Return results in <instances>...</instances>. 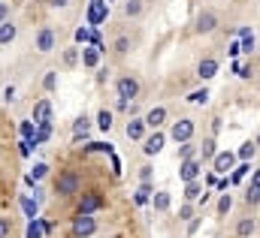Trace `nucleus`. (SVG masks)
<instances>
[{
	"instance_id": "f257e3e1",
	"label": "nucleus",
	"mask_w": 260,
	"mask_h": 238,
	"mask_svg": "<svg viewBox=\"0 0 260 238\" xmlns=\"http://www.w3.org/2000/svg\"><path fill=\"white\" fill-rule=\"evenodd\" d=\"M79 187H82V178H79L76 172H61L58 181H55V193H58L61 199L76 196V193H79Z\"/></svg>"
},
{
	"instance_id": "f03ea898",
	"label": "nucleus",
	"mask_w": 260,
	"mask_h": 238,
	"mask_svg": "<svg viewBox=\"0 0 260 238\" xmlns=\"http://www.w3.org/2000/svg\"><path fill=\"white\" fill-rule=\"evenodd\" d=\"M194 133H197L194 118H179V121H173V127H170V139L179 142V145H182V142H191Z\"/></svg>"
},
{
	"instance_id": "7ed1b4c3",
	"label": "nucleus",
	"mask_w": 260,
	"mask_h": 238,
	"mask_svg": "<svg viewBox=\"0 0 260 238\" xmlns=\"http://www.w3.org/2000/svg\"><path fill=\"white\" fill-rule=\"evenodd\" d=\"M115 97L118 100H136L139 97V78L136 75H118L115 78Z\"/></svg>"
},
{
	"instance_id": "20e7f679",
	"label": "nucleus",
	"mask_w": 260,
	"mask_h": 238,
	"mask_svg": "<svg viewBox=\"0 0 260 238\" xmlns=\"http://www.w3.org/2000/svg\"><path fill=\"white\" fill-rule=\"evenodd\" d=\"M34 49H37V52H43V55L55 52V49H58V33H55L52 27H40V30H37V36H34Z\"/></svg>"
},
{
	"instance_id": "39448f33",
	"label": "nucleus",
	"mask_w": 260,
	"mask_h": 238,
	"mask_svg": "<svg viewBox=\"0 0 260 238\" xmlns=\"http://www.w3.org/2000/svg\"><path fill=\"white\" fill-rule=\"evenodd\" d=\"M100 208H106V199L94 190V193H82V199L76 205V214H97Z\"/></svg>"
},
{
	"instance_id": "423d86ee",
	"label": "nucleus",
	"mask_w": 260,
	"mask_h": 238,
	"mask_svg": "<svg viewBox=\"0 0 260 238\" xmlns=\"http://www.w3.org/2000/svg\"><path fill=\"white\" fill-rule=\"evenodd\" d=\"M218 24H221L218 12H215V9H203V12L197 15V21H194V30L206 36V33H215V30H218Z\"/></svg>"
},
{
	"instance_id": "0eeeda50",
	"label": "nucleus",
	"mask_w": 260,
	"mask_h": 238,
	"mask_svg": "<svg viewBox=\"0 0 260 238\" xmlns=\"http://www.w3.org/2000/svg\"><path fill=\"white\" fill-rule=\"evenodd\" d=\"M94 232H97L94 214H76V217H73V235L76 238H91Z\"/></svg>"
},
{
	"instance_id": "6e6552de",
	"label": "nucleus",
	"mask_w": 260,
	"mask_h": 238,
	"mask_svg": "<svg viewBox=\"0 0 260 238\" xmlns=\"http://www.w3.org/2000/svg\"><path fill=\"white\" fill-rule=\"evenodd\" d=\"M164 145H167V136H164L160 130H151V133H145V139H142V154H145V157H157V154L164 151Z\"/></svg>"
},
{
	"instance_id": "1a4fd4ad",
	"label": "nucleus",
	"mask_w": 260,
	"mask_h": 238,
	"mask_svg": "<svg viewBox=\"0 0 260 238\" xmlns=\"http://www.w3.org/2000/svg\"><path fill=\"white\" fill-rule=\"evenodd\" d=\"M106 15H109L106 0H91V6H88V27H91V30H97V27L106 21Z\"/></svg>"
},
{
	"instance_id": "9d476101",
	"label": "nucleus",
	"mask_w": 260,
	"mask_h": 238,
	"mask_svg": "<svg viewBox=\"0 0 260 238\" xmlns=\"http://www.w3.org/2000/svg\"><path fill=\"white\" fill-rule=\"evenodd\" d=\"M200 175H203V160L200 157H191V160H182L179 163V178H182V184L197 181Z\"/></svg>"
},
{
	"instance_id": "9b49d317",
	"label": "nucleus",
	"mask_w": 260,
	"mask_h": 238,
	"mask_svg": "<svg viewBox=\"0 0 260 238\" xmlns=\"http://www.w3.org/2000/svg\"><path fill=\"white\" fill-rule=\"evenodd\" d=\"M236 154L233 151H218L215 154V160H212V169L218 172V175H227V172H233V166H236Z\"/></svg>"
},
{
	"instance_id": "f8f14e48",
	"label": "nucleus",
	"mask_w": 260,
	"mask_h": 238,
	"mask_svg": "<svg viewBox=\"0 0 260 238\" xmlns=\"http://www.w3.org/2000/svg\"><path fill=\"white\" fill-rule=\"evenodd\" d=\"M218 69H221L218 58H203L200 63H197V78H200V82H209V78L218 75Z\"/></svg>"
},
{
	"instance_id": "ddd939ff",
	"label": "nucleus",
	"mask_w": 260,
	"mask_h": 238,
	"mask_svg": "<svg viewBox=\"0 0 260 238\" xmlns=\"http://www.w3.org/2000/svg\"><path fill=\"white\" fill-rule=\"evenodd\" d=\"M34 124H37V127H40V124H52V100H46V97H43V100H37V103H34Z\"/></svg>"
},
{
	"instance_id": "4468645a",
	"label": "nucleus",
	"mask_w": 260,
	"mask_h": 238,
	"mask_svg": "<svg viewBox=\"0 0 260 238\" xmlns=\"http://www.w3.org/2000/svg\"><path fill=\"white\" fill-rule=\"evenodd\" d=\"M151 208H154L157 214H167V211L173 208V193H170V190H157V193H151Z\"/></svg>"
},
{
	"instance_id": "2eb2a0df",
	"label": "nucleus",
	"mask_w": 260,
	"mask_h": 238,
	"mask_svg": "<svg viewBox=\"0 0 260 238\" xmlns=\"http://www.w3.org/2000/svg\"><path fill=\"white\" fill-rule=\"evenodd\" d=\"M145 127H148V130H160V127H164V124H167V109H164V106H154V109H148V112H145Z\"/></svg>"
},
{
	"instance_id": "dca6fc26",
	"label": "nucleus",
	"mask_w": 260,
	"mask_h": 238,
	"mask_svg": "<svg viewBox=\"0 0 260 238\" xmlns=\"http://www.w3.org/2000/svg\"><path fill=\"white\" fill-rule=\"evenodd\" d=\"M124 133H127L130 142H142V139H145V133H148V127H145V121H142V118H130L127 127H124Z\"/></svg>"
},
{
	"instance_id": "f3484780",
	"label": "nucleus",
	"mask_w": 260,
	"mask_h": 238,
	"mask_svg": "<svg viewBox=\"0 0 260 238\" xmlns=\"http://www.w3.org/2000/svg\"><path fill=\"white\" fill-rule=\"evenodd\" d=\"M215 154H218V142H215V136H209V139H203V145H197V157H200L203 163H212Z\"/></svg>"
},
{
	"instance_id": "a211bd4d",
	"label": "nucleus",
	"mask_w": 260,
	"mask_h": 238,
	"mask_svg": "<svg viewBox=\"0 0 260 238\" xmlns=\"http://www.w3.org/2000/svg\"><path fill=\"white\" fill-rule=\"evenodd\" d=\"M100 58H103V55H100L94 46H82V58H79V63L88 66V69H97V66H100Z\"/></svg>"
},
{
	"instance_id": "6ab92c4d",
	"label": "nucleus",
	"mask_w": 260,
	"mask_h": 238,
	"mask_svg": "<svg viewBox=\"0 0 260 238\" xmlns=\"http://www.w3.org/2000/svg\"><path fill=\"white\" fill-rule=\"evenodd\" d=\"M88 133H91V118H88V115H82V118L73 121V142L88 139Z\"/></svg>"
},
{
	"instance_id": "aec40b11",
	"label": "nucleus",
	"mask_w": 260,
	"mask_h": 238,
	"mask_svg": "<svg viewBox=\"0 0 260 238\" xmlns=\"http://www.w3.org/2000/svg\"><path fill=\"white\" fill-rule=\"evenodd\" d=\"M15 36H18V24L9 18V21H3L0 24V46H12L15 43Z\"/></svg>"
},
{
	"instance_id": "412c9836",
	"label": "nucleus",
	"mask_w": 260,
	"mask_h": 238,
	"mask_svg": "<svg viewBox=\"0 0 260 238\" xmlns=\"http://www.w3.org/2000/svg\"><path fill=\"white\" fill-rule=\"evenodd\" d=\"M18 205H21V211H24V217H27V220H34V217H40V202H37V199H30L27 193H21V199H18Z\"/></svg>"
},
{
	"instance_id": "4be33fe9",
	"label": "nucleus",
	"mask_w": 260,
	"mask_h": 238,
	"mask_svg": "<svg viewBox=\"0 0 260 238\" xmlns=\"http://www.w3.org/2000/svg\"><path fill=\"white\" fill-rule=\"evenodd\" d=\"M254 232H257V220L254 217H242L236 223V238H251Z\"/></svg>"
},
{
	"instance_id": "5701e85b",
	"label": "nucleus",
	"mask_w": 260,
	"mask_h": 238,
	"mask_svg": "<svg viewBox=\"0 0 260 238\" xmlns=\"http://www.w3.org/2000/svg\"><path fill=\"white\" fill-rule=\"evenodd\" d=\"M46 175H49V163H34V172H27L24 181H27V187H37Z\"/></svg>"
},
{
	"instance_id": "b1692460",
	"label": "nucleus",
	"mask_w": 260,
	"mask_h": 238,
	"mask_svg": "<svg viewBox=\"0 0 260 238\" xmlns=\"http://www.w3.org/2000/svg\"><path fill=\"white\" fill-rule=\"evenodd\" d=\"M248 172H251V160H242L239 166H233V172H230V184H242Z\"/></svg>"
},
{
	"instance_id": "393cba45",
	"label": "nucleus",
	"mask_w": 260,
	"mask_h": 238,
	"mask_svg": "<svg viewBox=\"0 0 260 238\" xmlns=\"http://www.w3.org/2000/svg\"><path fill=\"white\" fill-rule=\"evenodd\" d=\"M151 193H154V190H151V181H142L139 190H136V196H133V202H136V205H148V202H151Z\"/></svg>"
},
{
	"instance_id": "a878e982",
	"label": "nucleus",
	"mask_w": 260,
	"mask_h": 238,
	"mask_svg": "<svg viewBox=\"0 0 260 238\" xmlns=\"http://www.w3.org/2000/svg\"><path fill=\"white\" fill-rule=\"evenodd\" d=\"M182 196H185V202H197V199L203 196V184H200V178H197V181H188Z\"/></svg>"
},
{
	"instance_id": "bb28decb",
	"label": "nucleus",
	"mask_w": 260,
	"mask_h": 238,
	"mask_svg": "<svg viewBox=\"0 0 260 238\" xmlns=\"http://www.w3.org/2000/svg\"><path fill=\"white\" fill-rule=\"evenodd\" d=\"M94 124H97V127L103 130V133H109V130H112V124H115V115H112L109 109H100V112H97V121H94Z\"/></svg>"
},
{
	"instance_id": "cd10ccee",
	"label": "nucleus",
	"mask_w": 260,
	"mask_h": 238,
	"mask_svg": "<svg viewBox=\"0 0 260 238\" xmlns=\"http://www.w3.org/2000/svg\"><path fill=\"white\" fill-rule=\"evenodd\" d=\"M27 238H46V226H43V217H34V220H27Z\"/></svg>"
},
{
	"instance_id": "c85d7f7f",
	"label": "nucleus",
	"mask_w": 260,
	"mask_h": 238,
	"mask_svg": "<svg viewBox=\"0 0 260 238\" xmlns=\"http://www.w3.org/2000/svg\"><path fill=\"white\" fill-rule=\"evenodd\" d=\"M188 103H194V106H206V103H209V88L203 85V88L191 91V94H188Z\"/></svg>"
},
{
	"instance_id": "c756f323",
	"label": "nucleus",
	"mask_w": 260,
	"mask_h": 238,
	"mask_svg": "<svg viewBox=\"0 0 260 238\" xmlns=\"http://www.w3.org/2000/svg\"><path fill=\"white\" fill-rule=\"evenodd\" d=\"M142 9H145L142 0H124V15H127V18H139Z\"/></svg>"
},
{
	"instance_id": "7c9ffc66",
	"label": "nucleus",
	"mask_w": 260,
	"mask_h": 238,
	"mask_svg": "<svg viewBox=\"0 0 260 238\" xmlns=\"http://www.w3.org/2000/svg\"><path fill=\"white\" fill-rule=\"evenodd\" d=\"M18 133H21V139L34 142V139H37V124H34V121H21V124H18Z\"/></svg>"
},
{
	"instance_id": "2f4dec72",
	"label": "nucleus",
	"mask_w": 260,
	"mask_h": 238,
	"mask_svg": "<svg viewBox=\"0 0 260 238\" xmlns=\"http://www.w3.org/2000/svg\"><path fill=\"white\" fill-rule=\"evenodd\" d=\"M230 208H233V196H230V193H221V196H218V205H215V211L224 217V214H230Z\"/></svg>"
},
{
	"instance_id": "473e14b6",
	"label": "nucleus",
	"mask_w": 260,
	"mask_h": 238,
	"mask_svg": "<svg viewBox=\"0 0 260 238\" xmlns=\"http://www.w3.org/2000/svg\"><path fill=\"white\" fill-rule=\"evenodd\" d=\"M191 157H197V145H194V139H191V142H182V145H179V163H182V160H191Z\"/></svg>"
},
{
	"instance_id": "72a5a7b5",
	"label": "nucleus",
	"mask_w": 260,
	"mask_h": 238,
	"mask_svg": "<svg viewBox=\"0 0 260 238\" xmlns=\"http://www.w3.org/2000/svg\"><path fill=\"white\" fill-rule=\"evenodd\" d=\"M73 39H76V46H91V27H88V24H85V27H76Z\"/></svg>"
},
{
	"instance_id": "f704fd0d",
	"label": "nucleus",
	"mask_w": 260,
	"mask_h": 238,
	"mask_svg": "<svg viewBox=\"0 0 260 238\" xmlns=\"http://www.w3.org/2000/svg\"><path fill=\"white\" fill-rule=\"evenodd\" d=\"M254 154H257V145H251V142L239 145V151H236V157H239V160H251Z\"/></svg>"
},
{
	"instance_id": "c9c22d12",
	"label": "nucleus",
	"mask_w": 260,
	"mask_h": 238,
	"mask_svg": "<svg viewBox=\"0 0 260 238\" xmlns=\"http://www.w3.org/2000/svg\"><path fill=\"white\" fill-rule=\"evenodd\" d=\"M79 58H82V49H79V46H76V49H67L64 52V66H76Z\"/></svg>"
},
{
	"instance_id": "e433bc0d",
	"label": "nucleus",
	"mask_w": 260,
	"mask_h": 238,
	"mask_svg": "<svg viewBox=\"0 0 260 238\" xmlns=\"http://www.w3.org/2000/svg\"><path fill=\"white\" fill-rule=\"evenodd\" d=\"M112 52H115V55H127L130 52V39L127 36H118V39L112 43Z\"/></svg>"
},
{
	"instance_id": "4c0bfd02",
	"label": "nucleus",
	"mask_w": 260,
	"mask_h": 238,
	"mask_svg": "<svg viewBox=\"0 0 260 238\" xmlns=\"http://www.w3.org/2000/svg\"><path fill=\"white\" fill-rule=\"evenodd\" d=\"M245 202H248V205H260V187H251V184H248V190H245Z\"/></svg>"
},
{
	"instance_id": "58836bf2",
	"label": "nucleus",
	"mask_w": 260,
	"mask_h": 238,
	"mask_svg": "<svg viewBox=\"0 0 260 238\" xmlns=\"http://www.w3.org/2000/svg\"><path fill=\"white\" fill-rule=\"evenodd\" d=\"M239 46H242V52H245V55H251V52H254V33L239 36Z\"/></svg>"
},
{
	"instance_id": "ea45409f",
	"label": "nucleus",
	"mask_w": 260,
	"mask_h": 238,
	"mask_svg": "<svg viewBox=\"0 0 260 238\" xmlns=\"http://www.w3.org/2000/svg\"><path fill=\"white\" fill-rule=\"evenodd\" d=\"M43 88H46V91H55V88H58V72H55V69H52V72H46Z\"/></svg>"
},
{
	"instance_id": "a19ab883",
	"label": "nucleus",
	"mask_w": 260,
	"mask_h": 238,
	"mask_svg": "<svg viewBox=\"0 0 260 238\" xmlns=\"http://www.w3.org/2000/svg\"><path fill=\"white\" fill-rule=\"evenodd\" d=\"M191 217H194V202H185L179 208V220H191Z\"/></svg>"
},
{
	"instance_id": "79ce46f5",
	"label": "nucleus",
	"mask_w": 260,
	"mask_h": 238,
	"mask_svg": "<svg viewBox=\"0 0 260 238\" xmlns=\"http://www.w3.org/2000/svg\"><path fill=\"white\" fill-rule=\"evenodd\" d=\"M18 154H21V157H30V154H34V145H30L27 139H21V142H18Z\"/></svg>"
},
{
	"instance_id": "37998d69",
	"label": "nucleus",
	"mask_w": 260,
	"mask_h": 238,
	"mask_svg": "<svg viewBox=\"0 0 260 238\" xmlns=\"http://www.w3.org/2000/svg\"><path fill=\"white\" fill-rule=\"evenodd\" d=\"M12 232V223H9V217H0V238H9Z\"/></svg>"
},
{
	"instance_id": "c03bdc74",
	"label": "nucleus",
	"mask_w": 260,
	"mask_h": 238,
	"mask_svg": "<svg viewBox=\"0 0 260 238\" xmlns=\"http://www.w3.org/2000/svg\"><path fill=\"white\" fill-rule=\"evenodd\" d=\"M236 75H239V78H251V75H254V66H251V63H242Z\"/></svg>"
},
{
	"instance_id": "a18cd8bd",
	"label": "nucleus",
	"mask_w": 260,
	"mask_h": 238,
	"mask_svg": "<svg viewBox=\"0 0 260 238\" xmlns=\"http://www.w3.org/2000/svg\"><path fill=\"white\" fill-rule=\"evenodd\" d=\"M215 190H218V193H227V190H230V178H227V175H221L218 184H215Z\"/></svg>"
},
{
	"instance_id": "49530a36",
	"label": "nucleus",
	"mask_w": 260,
	"mask_h": 238,
	"mask_svg": "<svg viewBox=\"0 0 260 238\" xmlns=\"http://www.w3.org/2000/svg\"><path fill=\"white\" fill-rule=\"evenodd\" d=\"M151 175H154L151 166H139V181H151Z\"/></svg>"
},
{
	"instance_id": "de8ad7c7",
	"label": "nucleus",
	"mask_w": 260,
	"mask_h": 238,
	"mask_svg": "<svg viewBox=\"0 0 260 238\" xmlns=\"http://www.w3.org/2000/svg\"><path fill=\"white\" fill-rule=\"evenodd\" d=\"M227 55H230V58H236V55H242V46H239V39H233V43H230V49H227Z\"/></svg>"
},
{
	"instance_id": "09e8293b",
	"label": "nucleus",
	"mask_w": 260,
	"mask_h": 238,
	"mask_svg": "<svg viewBox=\"0 0 260 238\" xmlns=\"http://www.w3.org/2000/svg\"><path fill=\"white\" fill-rule=\"evenodd\" d=\"M3 21H9V3L6 0H0V24Z\"/></svg>"
},
{
	"instance_id": "8fccbe9b",
	"label": "nucleus",
	"mask_w": 260,
	"mask_h": 238,
	"mask_svg": "<svg viewBox=\"0 0 260 238\" xmlns=\"http://www.w3.org/2000/svg\"><path fill=\"white\" fill-rule=\"evenodd\" d=\"M3 100L9 103V100H15V88L12 85H6V91H3Z\"/></svg>"
},
{
	"instance_id": "3c124183",
	"label": "nucleus",
	"mask_w": 260,
	"mask_h": 238,
	"mask_svg": "<svg viewBox=\"0 0 260 238\" xmlns=\"http://www.w3.org/2000/svg\"><path fill=\"white\" fill-rule=\"evenodd\" d=\"M46 3H49L52 9H64V6H67V3H70V0H46Z\"/></svg>"
},
{
	"instance_id": "603ef678",
	"label": "nucleus",
	"mask_w": 260,
	"mask_h": 238,
	"mask_svg": "<svg viewBox=\"0 0 260 238\" xmlns=\"http://www.w3.org/2000/svg\"><path fill=\"white\" fill-rule=\"evenodd\" d=\"M251 187H260V169H251Z\"/></svg>"
},
{
	"instance_id": "864d4df0",
	"label": "nucleus",
	"mask_w": 260,
	"mask_h": 238,
	"mask_svg": "<svg viewBox=\"0 0 260 238\" xmlns=\"http://www.w3.org/2000/svg\"><path fill=\"white\" fill-rule=\"evenodd\" d=\"M215 184H218V172H212V175L206 178V187H215Z\"/></svg>"
},
{
	"instance_id": "5fc2aeb1",
	"label": "nucleus",
	"mask_w": 260,
	"mask_h": 238,
	"mask_svg": "<svg viewBox=\"0 0 260 238\" xmlns=\"http://www.w3.org/2000/svg\"><path fill=\"white\" fill-rule=\"evenodd\" d=\"M12 3H24V0H12Z\"/></svg>"
},
{
	"instance_id": "6e6d98bb",
	"label": "nucleus",
	"mask_w": 260,
	"mask_h": 238,
	"mask_svg": "<svg viewBox=\"0 0 260 238\" xmlns=\"http://www.w3.org/2000/svg\"><path fill=\"white\" fill-rule=\"evenodd\" d=\"M112 238H121V235H112Z\"/></svg>"
},
{
	"instance_id": "4d7b16f0",
	"label": "nucleus",
	"mask_w": 260,
	"mask_h": 238,
	"mask_svg": "<svg viewBox=\"0 0 260 238\" xmlns=\"http://www.w3.org/2000/svg\"><path fill=\"white\" fill-rule=\"evenodd\" d=\"M37 3H40V0H37Z\"/></svg>"
}]
</instances>
